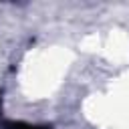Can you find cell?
I'll return each instance as SVG.
<instances>
[{"label": "cell", "instance_id": "obj_1", "mask_svg": "<svg viewBox=\"0 0 129 129\" xmlns=\"http://www.w3.org/2000/svg\"><path fill=\"white\" fill-rule=\"evenodd\" d=\"M0 129H52L50 125H36V123H24V121H4Z\"/></svg>", "mask_w": 129, "mask_h": 129}, {"label": "cell", "instance_id": "obj_2", "mask_svg": "<svg viewBox=\"0 0 129 129\" xmlns=\"http://www.w3.org/2000/svg\"><path fill=\"white\" fill-rule=\"evenodd\" d=\"M0 127H2V95H0Z\"/></svg>", "mask_w": 129, "mask_h": 129}]
</instances>
